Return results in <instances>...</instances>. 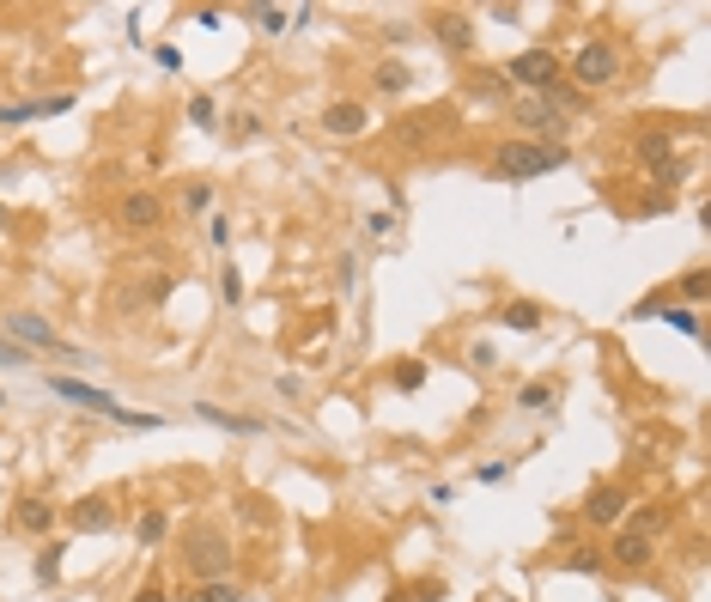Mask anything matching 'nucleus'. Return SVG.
<instances>
[{"label":"nucleus","mask_w":711,"mask_h":602,"mask_svg":"<svg viewBox=\"0 0 711 602\" xmlns=\"http://www.w3.org/2000/svg\"><path fill=\"white\" fill-rule=\"evenodd\" d=\"M177 560H183V578H189V584L231 578V530H219V523H207V517L183 523V536H177Z\"/></svg>","instance_id":"obj_1"},{"label":"nucleus","mask_w":711,"mask_h":602,"mask_svg":"<svg viewBox=\"0 0 711 602\" xmlns=\"http://www.w3.org/2000/svg\"><path fill=\"white\" fill-rule=\"evenodd\" d=\"M493 177L505 183H535V177H553V171H566L572 165V146H547V140H499L493 146Z\"/></svg>","instance_id":"obj_2"},{"label":"nucleus","mask_w":711,"mask_h":602,"mask_svg":"<svg viewBox=\"0 0 711 602\" xmlns=\"http://www.w3.org/2000/svg\"><path fill=\"white\" fill-rule=\"evenodd\" d=\"M566 73H572L566 86H578L584 98H596V92L620 86V73H626V55H620V43H614V37H584V43L572 49Z\"/></svg>","instance_id":"obj_3"},{"label":"nucleus","mask_w":711,"mask_h":602,"mask_svg":"<svg viewBox=\"0 0 711 602\" xmlns=\"http://www.w3.org/2000/svg\"><path fill=\"white\" fill-rule=\"evenodd\" d=\"M499 80H505L511 92H523V98H541L547 86H560V80H566V55H560V49H547V43L517 49V55L499 67Z\"/></svg>","instance_id":"obj_4"},{"label":"nucleus","mask_w":711,"mask_h":602,"mask_svg":"<svg viewBox=\"0 0 711 602\" xmlns=\"http://www.w3.org/2000/svg\"><path fill=\"white\" fill-rule=\"evenodd\" d=\"M426 37H432L450 61H474L481 25H474V13H462V7H438V13H426Z\"/></svg>","instance_id":"obj_5"},{"label":"nucleus","mask_w":711,"mask_h":602,"mask_svg":"<svg viewBox=\"0 0 711 602\" xmlns=\"http://www.w3.org/2000/svg\"><path fill=\"white\" fill-rule=\"evenodd\" d=\"M511 122H517V140H547V146H566V134H572V116H560L547 98H517Z\"/></svg>","instance_id":"obj_6"},{"label":"nucleus","mask_w":711,"mask_h":602,"mask_svg":"<svg viewBox=\"0 0 711 602\" xmlns=\"http://www.w3.org/2000/svg\"><path fill=\"white\" fill-rule=\"evenodd\" d=\"M7 341H13V347H25V353L79 359V347H73V341H61V335H55V323H49V317H37V311H13V317H7Z\"/></svg>","instance_id":"obj_7"},{"label":"nucleus","mask_w":711,"mask_h":602,"mask_svg":"<svg viewBox=\"0 0 711 602\" xmlns=\"http://www.w3.org/2000/svg\"><path fill=\"white\" fill-rule=\"evenodd\" d=\"M626 511H632V493L620 487V481H602V487H590L584 493V505H578V517L590 523V530H620V523H626Z\"/></svg>","instance_id":"obj_8"},{"label":"nucleus","mask_w":711,"mask_h":602,"mask_svg":"<svg viewBox=\"0 0 711 602\" xmlns=\"http://www.w3.org/2000/svg\"><path fill=\"white\" fill-rule=\"evenodd\" d=\"M116 225L128 238H152L158 225H165V195H152V189H128L116 201Z\"/></svg>","instance_id":"obj_9"},{"label":"nucleus","mask_w":711,"mask_h":602,"mask_svg":"<svg viewBox=\"0 0 711 602\" xmlns=\"http://www.w3.org/2000/svg\"><path fill=\"white\" fill-rule=\"evenodd\" d=\"M669 159H681V128L651 122V128L632 134V165H639V171H657V165H669Z\"/></svg>","instance_id":"obj_10"},{"label":"nucleus","mask_w":711,"mask_h":602,"mask_svg":"<svg viewBox=\"0 0 711 602\" xmlns=\"http://www.w3.org/2000/svg\"><path fill=\"white\" fill-rule=\"evenodd\" d=\"M61 523L73 536H104V530H116V505H110V493H86V499H73L67 511H61Z\"/></svg>","instance_id":"obj_11"},{"label":"nucleus","mask_w":711,"mask_h":602,"mask_svg":"<svg viewBox=\"0 0 711 602\" xmlns=\"http://www.w3.org/2000/svg\"><path fill=\"white\" fill-rule=\"evenodd\" d=\"M657 554H663V542H651V536H639V530H614V542H608L602 560H608L614 572H651Z\"/></svg>","instance_id":"obj_12"},{"label":"nucleus","mask_w":711,"mask_h":602,"mask_svg":"<svg viewBox=\"0 0 711 602\" xmlns=\"http://www.w3.org/2000/svg\"><path fill=\"white\" fill-rule=\"evenodd\" d=\"M323 128H329L335 140H359V134L371 128V104H365V98H329V104H323Z\"/></svg>","instance_id":"obj_13"},{"label":"nucleus","mask_w":711,"mask_h":602,"mask_svg":"<svg viewBox=\"0 0 711 602\" xmlns=\"http://www.w3.org/2000/svg\"><path fill=\"white\" fill-rule=\"evenodd\" d=\"M49 390H55L61 402H73V408H92V414H104V420L122 408L110 390H98V384H86V378H49Z\"/></svg>","instance_id":"obj_14"},{"label":"nucleus","mask_w":711,"mask_h":602,"mask_svg":"<svg viewBox=\"0 0 711 602\" xmlns=\"http://www.w3.org/2000/svg\"><path fill=\"white\" fill-rule=\"evenodd\" d=\"M55 523H61V511H55L43 493H25V499L13 505V530H19V536H55Z\"/></svg>","instance_id":"obj_15"},{"label":"nucleus","mask_w":711,"mask_h":602,"mask_svg":"<svg viewBox=\"0 0 711 602\" xmlns=\"http://www.w3.org/2000/svg\"><path fill=\"white\" fill-rule=\"evenodd\" d=\"M73 110V92H55V98H31V104H7L0 110V128H25V122H43V116H67Z\"/></svg>","instance_id":"obj_16"},{"label":"nucleus","mask_w":711,"mask_h":602,"mask_svg":"<svg viewBox=\"0 0 711 602\" xmlns=\"http://www.w3.org/2000/svg\"><path fill=\"white\" fill-rule=\"evenodd\" d=\"M371 86H377L383 98H408V92H414V67H408L402 55H383V61L371 67Z\"/></svg>","instance_id":"obj_17"},{"label":"nucleus","mask_w":711,"mask_h":602,"mask_svg":"<svg viewBox=\"0 0 711 602\" xmlns=\"http://www.w3.org/2000/svg\"><path fill=\"white\" fill-rule=\"evenodd\" d=\"M669 523H675V511H669L663 499H645V505H632V511H626V523H620V530H639V536L663 542V530H669Z\"/></svg>","instance_id":"obj_18"},{"label":"nucleus","mask_w":711,"mask_h":602,"mask_svg":"<svg viewBox=\"0 0 711 602\" xmlns=\"http://www.w3.org/2000/svg\"><path fill=\"white\" fill-rule=\"evenodd\" d=\"M189 414H201L207 426H219V432H237V438H256V432H268V420H250V414H231V408H219V402H195Z\"/></svg>","instance_id":"obj_19"},{"label":"nucleus","mask_w":711,"mask_h":602,"mask_svg":"<svg viewBox=\"0 0 711 602\" xmlns=\"http://www.w3.org/2000/svg\"><path fill=\"white\" fill-rule=\"evenodd\" d=\"M165 298H171V274H146L140 286H122V292H116V305H122V311H128V305H134V311H152V305H165Z\"/></svg>","instance_id":"obj_20"},{"label":"nucleus","mask_w":711,"mask_h":602,"mask_svg":"<svg viewBox=\"0 0 711 602\" xmlns=\"http://www.w3.org/2000/svg\"><path fill=\"white\" fill-rule=\"evenodd\" d=\"M499 323L517 329V335H535V329L547 323V305H535V298H505V305H499Z\"/></svg>","instance_id":"obj_21"},{"label":"nucleus","mask_w":711,"mask_h":602,"mask_svg":"<svg viewBox=\"0 0 711 602\" xmlns=\"http://www.w3.org/2000/svg\"><path fill=\"white\" fill-rule=\"evenodd\" d=\"M134 542H140V548H165V542H171V511H165V505H146V511L134 517Z\"/></svg>","instance_id":"obj_22"},{"label":"nucleus","mask_w":711,"mask_h":602,"mask_svg":"<svg viewBox=\"0 0 711 602\" xmlns=\"http://www.w3.org/2000/svg\"><path fill=\"white\" fill-rule=\"evenodd\" d=\"M462 92H468L474 104H505V98H511V86L499 80V67H474V73H468V86H462Z\"/></svg>","instance_id":"obj_23"},{"label":"nucleus","mask_w":711,"mask_h":602,"mask_svg":"<svg viewBox=\"0 0 711 602\" xmlns=\"http://www.w3.org/2000/svg\"><path fill=\"white\" fill-rule=\"evenodd\" d=\"M183 602H244V584L237 578H213V584H189Z\"/></svg>","instance_id":"obj_24"},{"label":"nucleus","mask_w":711,"mask_h":602,"mask_svg":"<svg viewBox=\"0 0 711 602\" xmlns=\"http://www.w3.org/2000/svg\"><path fill=\"white\" fill-rule=\"evenodd\" d=\"M438 110H426V116H402V128H395V140L402 146H426V140H438Z\"/></svg>","instance_id":"obj_25"},{"label":"nucleus","mask_w":711,"mask_h":602,"mask_svg":"<svg viewBox=\"0 0 711 602\" xmlns=\"http://www.w3.org/2000/svg\"><path fill=\"white\" fill-rule=\"evenodd\" d=\"M426 378H432V365H426V359H395V371H389V384L402 390V396L426 390Z\"/></svg>","instance_id":"obj_26"},{"label":"nucleus","mask_w":711,"mask_h":602,"mask_svg":"<svg viewBox=\"0 0 711 602\" xmlns=\"http://www.w3.org/2000/svg\"><path fill=\"white\" fill-rule=\"evenodd\" d=\"M237 19H256L268 37H280V31H292V13L286 7H256V0H244V7H237Z\"/></svg>","instance_id":"obj_27"},{"label":"nucleus","mask_w":711,"mask_h":602,"mask_svg":"<svg viewBox=\"0 0 711 602\" xmlns=\"http://www.w3.org/2000/svg\"><path fill=\"white\" fill-rule=\"evenodd\" d=\"M560 566H566V572H584V578H596V572H608V560H602V548H566V554H560Z\"/></svg>","instance_id":"obj_28"},{"label":"nucleus","mask_w":711,"mask_h":602,"mask_svg":"<svg viewBox=\"0 0 711 602\" xmlns=\"http://www.w3.org/2000/svg\"><path fill=\"white\" fill-rule=\"evenodd\" d=\"M31 578H37L43 590H55V584H61V542H49V548L31 560Z\"/></svg>","instance_id":"obj_29"},{"label":"nucleus","mask_w":711,"mask_h":602,"mask_svg":"<svg viewBox=\"0 0 711 602\" xmlns=\"http://www.w3.org/2000/svg\"><path fill=\"white\" fill-rule=\"evenodd\" d=\"M705 286H711V280H705V268H687V274L675 280V292H681V305H687V311H699V305H705ZM675 292H669V298H675Z\"/></svg>","instance_id":"obj_30"},{"label":"nucleus","mask_w":711,"mask_h":602,"mask_svg":"<svg viewBox=\"0 0 711 602\" xmlns=\"http://www.w3.org/2000/svg\"><path fill=\"white\" fill-rule=\"evenodd\" d=\"M553 402H560V390H553V384H523V390H517V408H523V414H547Z\"/></svg>","instance_id":"obj_31"},{"label":"nucleus","mask_w":711,"mask_h":602,"mask_svg":"<svg viewBox=\"0 0 711 602\" xmlns=\"http://www.w3.org/2000/svg\"><path fill=\"white\" fill-rule=\"evenodd\" d=\"M645 177H651V183H657L663 195H675V189H681V183L693 177V165H687V159H669V165H657V171H645Z\"/></svg>","instance_id":"obj_32"},{"label":"nucleus","mask_w":711,"mask_h":602,"mask_svg":"<svg viewBox=\"0 0 711 602\" xmlns=\"http://www.w3.org/2000/svg\"><path fill=\"white\" fill-rule=\"evenodd\" d=\"M189 122H195L201 134L219 128V104H213V92H195V98H189Z\"/></svg>","instance_id":"obj_33"},{"label":"nucleus","mask_w":711,"mask_h":602,"mask_svg":"<svg viewBox=\"0 0 711 602\" xmlns=\"http://www.w3.org/2000/svg\"><path fill=\"white\" fill-rule=\"evenodd\" d=\"M219 298H225V305H231V311H237V305H244V274H237L231 262L219 268Z\"/></svg>","instance_id":"obj_34"},{"label":"nucleus","mask_w":711,"mask_h":602,"mask_svg":"<svg viewBox=\"0 0 711 602\" xmlns=\"http://www.w3.org/2000/svg\"><path fill=\"white\" fill-rule=\"evenodd\" d=\"M110 420L116 426H134V432H158V426H165V414H140V408H116Z\"/></svg>","instance_id":"obj_35"},{"label":"nucleus","mask_w":711,"mask_h":602,"mask_svg":"<svg viewBox=\"0 0 711 602\" xmlns=\"http://www.w3.org/2000/svg\"><path fill=\"white\" fill-rule=\"evenodd\" d=\"M663 311H669V329H681L687 341H699V335H705V329H699V311H687V305H663Z\"/></svg>","instance_id":"obj_36"},{"label":"nucleus","mask_w":711,"mask_h":602,"mask_svg":"<svg viewBox=\"0 0 711 602\" xmlns=\"http://www.w3.org/2000/svg\"><path fill=\"white\" fill-rule=\"evenodd\" d=\"M183 213H213V183H189L183 189Z\"/></svg>","instance_id":"obj_37"},{"label":"nucleus","mask_w":711,"mask_h":602,"mask_svg":"<svg viewBox=\"0 0 711 602\" xmlns=\"http://www.w3.org/2000/svg\"><path fill=\"white\" fill-rule=\"evenodd\" d=\"M663 213H675V195H663V189L639 195V219H663Z\"/></svg>","instance_id":"obj_38"},{"label":"nucleus","mask_w":711,"mask_h":602,"mask_svg":"<svg viewBox=\"0 0 711 602\" xmlns=\"http://www.w3.org/2000/svg\"><path fill=\"white\" fill-rule=\"evenodd\" d=\"M262 140V116H231V146H250Z\"/></svg>","instance_id":"obj_39"},{"label":"nucleus","mask_w":711,"mask_h":602,"mask_svg":"<svg viewBox=\"0 0 711 602\" xmlns=\"http://www.w3.org/2000/svg\"><path fill=\"white\" fill-rule=\"evenodd\" d=\"M474 481H481V487H499V481H511V457H493V463H481V469H474Z\"/></svg>","instance_id":"obj_40"},{"label":"nucleus","mask_w":711,"mask_h":602,"mask_svg":"<svg viewBox=\"0 0 711 602\" xmlns=\"http://www.w3.org/2000/svg\"><path fill=\"white\" fill-rule=\"evenodd\" d=\"M395 232V207H377V213H365V238H389Z\"/></svg>","instance_id":"obj_41"},{"label":"nucleus","mask_w":711,"mask_h":602,"mask_svg":"<svg viewBox=\"0 0 711 602\" xmlns=\"http://www.w3.org/2000/svg\"><path fill=\"white\" fill-rule=\"evenodd\" d=\"M468 365H474V371H493V365H499L493 341H474V347H468Z\"/></svg>","instance_id":"obj_42"},{"label":"nucleus","mask_w":711,"mask_h":602,"mask_svg":"<svg viewBox=\"0 0 711 602\" xmlns=\"http://www.w3.org/2000/svg\"><path fill=\"white\" fill-rule=\"evenodd\" d=\"M207 244H213V250H225V244H231V225H225V213H207Z\"/></svg>","instance_id":"obj_43"},{"label":"nucleus","mask_w":711,"mask_h":602,"mask_svg":"<svg viewBox=\"0 0 711 602\" xmlns=\"http://www.w3.org/2000/svg\"><path fill=\"white\" fill-rule=\"evenodd\" d=\"M335 286H341V292H353V286H359V256H341V268H335Z\"/></svg>","instance_id":"obj_44"},{"label":"nucleus","mask_w":711,"mask_h":602,"mask_svg":"<svg viewBox=\"0 0 711 602\" xmlns=\"http://www.w3.org/2000/svg\"><path fill=\"white\" fill-rule=\"evenodd\" d=\"M128 602H171V590H165V584H158V578H152V584H140V590H134Z\"/></svg>","instance_id":"obj_45"},{"label":"nucleus","mask_w":711,"mask_h":602,"mask_svg":"<svg viewBox=\"0 0 711 602\" xmlns=\"http://www.w3.org/2000/svg\"><path fill=\"white\" fill-rule=\"evenodd\" d=\"M189 19H195V25H201V31H219V25H225V13H219V7H195V13H189Z\"/></svg>","instance_id":"obj_46"},{"label":"nucleus","mask_w":711,"mask_h":602,"mask_svg":"<svg viewBox=\"0 0 711 602\" xmlns=\"http://www.w3.org/2000/svg\"><path fill=\"white\" fill-rule=\"evenodd\" d=\"M0 365H31V353H25V347H13L7 335H0Z\"/></svg>","instance_id":"obj_47"},{"label":"nucleus","mask_w":711,"mask_h":602,"mask_svg":"<svg viewBox=\"0 0 711 602\" xmlns=\"http://www.w3.org/2000/svg\"><path fill=\"white\" fill-rule=\"evenodd\" d=\"M383 37H389V43H408V37H414V25H408V19H389V25H383Z\"/></svg>","instance_id":"obj_48"},{"label":"nucleus","mask_w":711,"mask_h":602,"mask_svg":"<svg viewBox=\"0 0 711 602\" xmlns=\"http://www.w3.org/2000/svg\"><path fill=\"white\" fill-rule=\"evenodd\" d=\"M274 390H280V396H286V402H298V396H304V384H298V378H292V371H286V378H274Z\"/></svg>","instance_id":"obj_49"},{"label":"nucleus","mask_w":711,"mask_h":602,"mask_svg":"<svg viewBox=\"0 0 711 602\" xmlns=\"http://www.w3.org/2000/svg\"><path fill=\"white\" fill-rule=\"evenodd\" d=\"M487 19H499V25H517V19H523V7H487Z\"/></svg>","instance_id":"obj_50"},{"label":"nucleus","mask_w":711,"mask_h":602,"mask_svg":"<svg viewBox=\"0 0 711 602\" xmlns=\"http://www.w3.org/2000/svg\"><path fill=\"white\" fill-rule=\"evenodd\" d=\"M383 602H414V590H389V596H383Z\"/></svg>","instance_id":"obj_51"},{"label":"nucleus","mask_w":711,"mask_h":602,"mask_svg":"<svg viewBox=\"0 0 711 602\" xmlns=\"http://www.w3.org/2000/svg\"><path fill=\"white\" fill-rule=\"evenodd\" d=\"M7 225H13V213H7V201H0V232H7Z\"/></svg>","instance_id":"obj_52"},{"label":"nucleus","mask_w":711,"mask_h":602,"mask_svg":"<svg viewBox=\"0 0 711 602\" xmlns=\"http://www.w3.org/2000/svg\"><path fill=\"white\" fill-rule=\"evenodd\" d=\"M0 408H7V390H0Z\"/></svg>","instance_id":"obj_53"}]
</instances>
